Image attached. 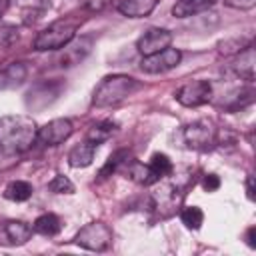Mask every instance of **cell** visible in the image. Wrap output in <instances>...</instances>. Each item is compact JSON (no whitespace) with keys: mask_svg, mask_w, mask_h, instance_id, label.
I'll list each match as a JSON object with an SVG mask.
<instances>
[{"mask_svg":"<svg viewBox=\"0 0 256 256\" xmlns=\"http://www.w3.org/2000/svg\"><path fill=\"white\" fill-rule=\"evenodd\" d=\"M252 44L250 36H236V38H226L218 42V54L222 56H236L238 52H242L246 46Z\"/></svg>","mask_w":256,"mask_h":256,"instance_id":"23","label":"cell"},{"mask_svg":"<svg viewBox=\"0 0 256 256\" xmlns=\"http://www.w3.org/2000/svg\"><path fill=\"white\" fill-rule=\"evenodd\" d=\"M118 130V124L112 122V120H100V122H94L88 132H86V140H90L92 144H102V142H108Z\"/></svg>","mask_w":256,"mask_h":256,"instance_id":"19","label":"cell"},{"mask_svg":"<svg viewBox=\"0 0 256 256\" xmlns=\"http://www.w3.org/2000/svg\"><path fill=\"white\" fill-rule=\"evenodd\" d=\"M6 8H8V0H0V16L6 12Z\"/></svg>","mask_w":256,"mask_h":256,"instance_id":"35","label":"cell"},{"mask_svg":"<svg viewBox=\"0 0 256 256\" xmlns=\"http://www.w3.org/2000/svg\"><path fill=\"white\" fill-rule=\"evenodd\" d=\"M158 0H120L118 12L128 18H144L156 8Z\"/></svg>","mask_w":256,"mask_h":256,"instance_id":"16","label":"cell"},{"mask_svg":"<svg viewBox=\"0 0 256 256\" xmlns=\"http://www.w3.org/2000/svg\"><path fill=\"white\" fill-rule=\"evenodd\" d=\"M130 160H128V150H118V152H114L110 158H108V162L104 164V168L100 170V176L104 178V176H110L112 172H116V170H120L124 164H128Z\"/></svg>","mask_w":256,"mask_h":256,"instance_id":"26","label":"cell"},{"mask_svg":"<svg viewBox=\"0 0 256 256\" xmlns=\"http://www.w3.org/2000/svg\"><path fill=\"white\" fill-rule=\"evenodd\" d=\"M110 2H112V0H82V6H84L86 10H90V12H100V10H104Z\"/></svg>","mask_w":256,"mask_h":256,"instance_id":"30","label":"cell"},{"mask_svg":"<svg viewBox=\"0 0 256 256\" xmlns=\"http://www.w3.org/2000/svg\"><path fill=\"white\" fill-rule=\"evenodd\" d=\"M182 136H184V142H186L188 148L206 152V150H212L216 146L218 128L212 120H196V122H192L184 128Z\"/></svg>","mask_w":256,"mask_h":256,"instance_id":"4","label":"cell"},{"mask_svg":"<svg viewBox=\"0 0 256 256\" xmlns=\"http://www.w3.org/2000/svg\"><path fill=\"white\" fill-rule=\"evenodd\" d=\"M32 192H34V188H32L30 182H26V180H14V182H10L4 188V198L12 200V202H24V200H28L32 196Z\"/></svg>","mask_w":256,"mask_h":256,"instance_id":"22","label":"cell"},{"mask_svg":"<svg viewBox=\"0 0 256 256\" xmlns=\"http://www.w3.org/2000/svg\"><path fill=\"white\" fill-rule=\"evenodd\" d=\"M230 72L240 78L246 80L248 84L254 82V44L246 46L242 52H238L230 64Z\"/></svg>","mask_w":256,"mask_h":256,"instance_id":"14","label":"cell"},{"mask_svg":"<svg viewBox=\"0 0 256 256\" xmlns=\"http://www.w3.org/2000/svg\"><path fill=\"white\" fill-rule=\"evenodd\" d=\"M202 186H204V190H206V192H214V190L220 186V178H218L216 174H206V176H204Z\"/></svg>","mask_w":256,"mask_h":256,"instance_id":"31","label":"cell"},{"mask_svg":"<svg viewBox=\"0 0 256 256\" xmlns=\"http://www.w3.org/2000/svg\"><path fill=\"white\" fill-rule=\"evenodd\" d=\"M32 228L22 220L0 222V246H22L30 240Z\"/></svg>","mask_w":256,"mask_h":256,"instance_id":"11","label":"cell"},{"mask_svg":"<svg viewBox=\"0 0 256 256\" xmlns=\"http://www.w3.org/2000/svg\"><path fill=\"white\" fill-rule=\"evenodd\" d=\"M140 88V82L126 74H112L100 80L92 94V106L94 108H108L116 106L128 96H132Z\"/></svg>","mask_w":256,"mask_h":256,"instance_id":"2","label":"cell"},{"mask_svg":"<svg viewBox=\"0 0 256 256\" xmlns=\"http://www.w3.org/2000/svg\"><path fill=\"white\" fill-rule=\"evenodd\" d=\"M38 138V126L30 116L10 114L0 118V152L6 156L22 154Z\"/></svg>","mask_w":256,"mask_h":256,"instance_id":"1","label":"cell"},{"mask_svg":"<svg viewBox=\"0 0 256 256\" xmlns=\"http://www.w3.org/2000/svg\"><path fill=\"white\" fill-rule=\"evenodd\" d=\"M254 234H256V228H254V226H252V228H248V232H246V242H248V246H250V248H256Z\"/></svg>","mask_w":256,"mask_h":256,"instance_id":"34","label":"cell"},{"mask_svg":"<svg viewBox=\"0 0 256 256\" xmlns=\"http://www.w3.org/2000/svg\"><path fill=\"white\" fill-rule=\"evenodd\" d=\"M48 190L52 194H72L74 192V184L68 176L64 174H56L50 182H48Z\"/></svg>","mask_w":256,"mask_h":256,"instance_id":"27","label":"cell"},{"mask_svg":"<svg viewBox=\"0 0 256 256\" xmlns=\"http://www.w3.org/2000/svg\"><path fill=\"white\" fill-rule=\"evenodd\" d=\"M28 76L26 62H12L0 72V90H12L18 88Z\"/></svg>","mask_w":256,"mask_h":256,"instance_id":"15","label":"cell"},{"mask_svg":"<svg viewBox=\"0 0 256 256\" xmlns=\"http://www.w3.org/2000/svg\"><path fill=\"white\" fill-rule=\"evenodd\" d=\"M74 132V126L68 118H54L50 122H46L42 128H38V142H42L44 146H58L64 140H68Z\"/></svg>","mask_w":256,"mask_h":256,"instance_id":"9","label":"cell"},{"mask_svg":"<svg viewBox=\"0 0 256 256\" xmlns=\"http://www.w3.org/2000/svg\"><path fill=\"white\" fill-rule=\"evenodd\" d=\"M76 36V24L70 20H56L44 30H40L34 38V50L46 52V50H60Z\"/></svg>","mask_w":256,"mask_h":256,"instance_id":"3","label":"cell"},{"mask_svg":"<svg viewBox=\"0 0 256 256\" xmlns=\"http://www.w3.org/2000/svg\"><path fill=\"white\" fill-rule=\"evenodd\" d=\"M18 40V30L14 26H8V24H2L0 26V46H10Z\"/></svg>","mask_w":256,"mask_h":256,"instance_id":"29","label":"cell"},{"mask_svg":"<svg viewBox=\"0 0 256 256\" xmlns=\"http://www.w3.org/2000/svg\"><path fill=\"white\" fill-rule=\"evenodd\" d=\"M128 176L140 186H152L160 180V176L152 170L150 164H142V162H136V160L128 162Z\"/></svg>","mask_w":256,"mask_h":256,"instance_id":"18","label":"cell"},{"mask_svg":"<svg viewBox=\"0 0 256 256\" xmlns=\"http://www.w3.org/2000/svg\"><path fill=\"white\" fill-rule=\"evenodd\" d=\"M182 60V54L180 50L176 48H164L156 54H150V56H142V62H140V70L146 72V74H164L172 68H176Z\"/></svg>","mask_w":256,"mask_h":256,"instance_id":"8","label":"cell"},{"mask_svg":"<svg viewBox=\"0 0 256 256\" xmlns=\"http://www.w3.org/2000/svg\"><path fill=\"white\" fill-rule=\"evenodd\" d=\"M246 190H248V198L254 200V176L252 174H248L246 178Z\"/></svg>","mask_w":256,"mask_h":256,"instance_id":"33","label":"cell"},{"mask_svg":"<svg viewBox=\"0 0 256 256\" xmlns=\"http://www.w3.org/2000/svg\"><path fill=\"white\" fill-rule=\"evenodd\" d=\"M228 6L232 8H240V10H248V8H254L256 0H226Z\"/></svg>","mask_w":256,"mask_h":256,"instance_id":"32","label":"cell"},{"mask_svg":"<svg viewBox=\"0 0 256 256\" xmlns=\"http://www.w3.org/2000/svg\"><path fill=\"white\" fill-rule=\"evenodd\" d=\"M174 96H176L178 104H182L186 108H196V106L210 102L212 84L208 80H192V82H186L184 86H180Z\"/></svg>","mask_w":256,"mask_h":256,"instance_id":"7","label":"cell"},{"mask_svg":"<svg viewBox=\"0 0 256 256\" xmlns=\"http://www.w3.org/2000/svg\"><path fill=\"white\" fill-rule=\"evenodd\" d=\"M74 240L78 246H82L86 250L104 252L112 244V230L104 222H90L84 228H80V232L76 234Z\"/></svg>","mask_w":256,"mask_h":256,"instance_id":"5","label":"cell"},{"mask_svg":"<svg viewBox=\"0 0 256 256\" xmlns=\"http://www.w3.org/2000/svg\"><path fill=\"white\" fill-rule=\"evenodd\" d=\"M94 152H96V144H92L90 140H84L80 144H76L70 154H68V162L72 168H86L92 164L94 160Z\"/></svg>","mask_w":256,"mask_h":256,"instance_id":"17","label":"cell"},{"mask_svg":"<svg viewBox=\"0 0 256 256\" xmlns=\"http://www.w3.org/2000/svg\"><path fill=\"white\" fill-rule=\"evenodd\" d=\"M150 166H152V170H154L160 178H162V176H168V174L172 172V160H170L166 154H162V152H156V154L152 156Z\"/></svg>","mask_w":256,"mask_h":256,"instance_id":"28","label":"cell"},{"mask_svg":"<svg viewBox=\"0 0 256 256\" xmlns=\"http://www.w3.org/2000/svg\"><path fill=\"white\" fill-rule=\"evenodd\" d=\"M60 90H62V86H60L58 82H40V84H36V86L28 92L26 106H28V108H34V110L46 108L48 104H52V102L58 98Z\"/></svg>","mask_w":256,"mask_h":256,"instance_id":"13","label":"cell"},{"mask_svg":"<svg viewBox=\"0 0 256 256\" xmlns=\"http://www.w3.org/2000/svg\"><path fill=\"white\" fill-rule=\"evenodd\" d=\"M92 46H94V38L92 36H80V38H72L66 46H62L54 58V64L58 68H72L76 64H80L90 52H92Z\"/></svg>","mask_w":256,"mask_h":256,"instance_id":"6","label":"cell"},{"mask_svg":"<svg viewBox=\"0 0 256 256\" xmlns=\"http://www.w3.org/2000/svg\"><path fill=\"white\" fill-rule=\"evenodd\" d=\"M252 100H254V90H252V88H240V90H236V92L228 98L226 108H228V110H238V108H244L246 104H250Z\"/></svg>","mask_w":256,"mask_h":256,"instance_id":"25","label":"cell"},{"mask_svg":"<svg viewBox=\"0 0 256 256\" xmlns=\"http://www.w3.org/2000/svg\"><path fill=\"white\" fill-rule=\"evenodd\" d=\"M180 220L186 228L190 230H198L204 222V212L198 208V206H186L180 210Z\"/></svg>","mask_w":256,"mask_h":256,"instance_id":"24","label":"cell"},{"mask_svg":"<svg viewBox=\"0 0 256 256\" xmlns=\"http://www.w3.org/2000/svg\"><path fill=\"white\" fill-rule=\"evenodd\" d=\"M180 202L178 188L174 184H160L152 194H150V204L160 212V216H170Z\"/></svg>","mask_w":256,"mask_h":256,"instance_id":"12","label":"cell"},{"mask_svg":"<svg viewBox=\"0 0 256 256\" xmlns=\"http://www.w3.org/2000/svg\"><path fill=\"white\" fill-rule=\"evenodd\" d=\"M32 230L38 232V234H42V236H56L62 230V222H60V218L56 214H50L48 212V214H42V216H38L34 220Z\"/></svg>","mask_w":256,"mask_h":256,"instance_id":"21","label":"cell"},{"mask_svg":"<svg viewBox=\"0 0 256 256\" xmlns=\"http://www.w3.org/2000/svg\"><path fill=\"white\" fill-rule=\"evenodd\" d=\"M218 0H178L172 6V14L176 18H186V16H194L198 12L208 10L210 6H214Z\"/></svg>","mask_w":256,"mask_h":256,"instance_id":"20","label":"cell"},{"mask_svg":"<svg viewBox=\"0 0 256 256\" xmlns=\"http://www.w3.org/2000/svg\"><path fill=\"white\" fill-rule=\"evenodd\" d=\"M170 44H172V32L170 30H166V28H150L138 38L136 50L142 56H150V54H156V52L168 48Z\"/></svg>","mask_w":256,"mask_h":256,"instance_id":"10","label":"cell"}]
</instances>
